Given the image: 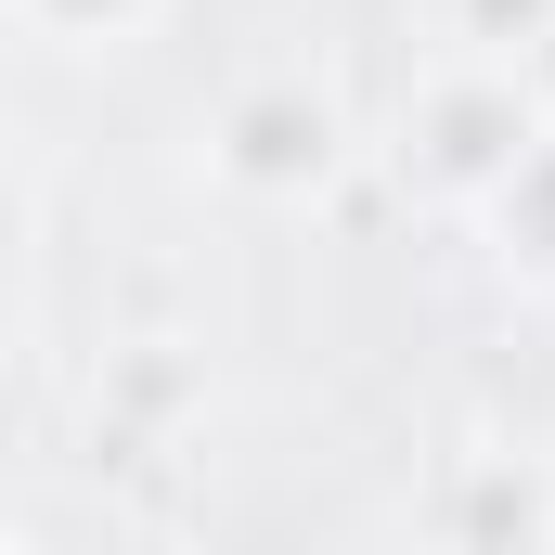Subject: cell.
<instances>
[{
  "label": "cell",
  "instance_id": "cell-1",
  "mask_svg": "<svg viewBox=\"0 0 555 555\" xmlns=\"http://www.w3.org/2000/svg\"><path fill=\"white\" fill-rule=\"evenodd\" d=\"M543 130H555V117H543V91L517 78V52H478V39H465V52L414 91V117H401V168H414L426 194L478 207Z\"/></svg>",
  "mask_w": 555,
  "mask_h": 555
},
{
  "label": "cell",
  "instance_id": "cell-2",
  "mask_svg": "<svg viewBox=\"0 0 555 555\" xmlns=\"http://www.w3.org/2000/svg\"><path fill=\"white\" fill-rule=\"evenodd\" d=\"M336 155H349V117H336L310 78H246V91L220 104V130H207V168H220L233 194H259V207L323 194Z\"/></svg>",
  "mask_w": 555,
  "mask_h": 555
},
{
  "label": "cell",
  "instance_id": "cell-3",
  "mask_svg": "<svg viewBox=\"0 0 555 555\" xmlns=\"http://www.w3.org/2000/svg\"><path fill=\"white\" fill-rule=\"evenodd\" d=\"M478 207H491L504 259H530V272H555V130L530 142V155H517V168H504V181H491Z\"/></svg>",
  "mask_w": 555,
  "mask_h": 555
},
{
  "label": "cell",
  "instance_id": "cell-4",
  "mask_svg": "<svg viewBox=\"0 0 555 555\" xmlns=\"http://www.w3.org/2000/svg\"><path fill=\"white\" fill-rule=\"evenodd\" d=\"M13 13H26L39 39H65V52H104V39H130L155 0H13Z\"/></svg>",
  "mask_w": 555,
  "mask_h": 555
},
{
  "label": "cell",
  "instance_id": "cell-5",
  "mask_svg": "<svg viewBox=\"0 0 555 555\" xmlns=\"http://www.w3.org/2000/svg\"><path fill=\"white\" fill-rule=\"evenodd\" d=\"M452 13H465V39H478V52H530V39L555 26V0H452Z\"/></svg>",
  "mask_w": 555,
  "mask_h": 555
}]
</instances>
